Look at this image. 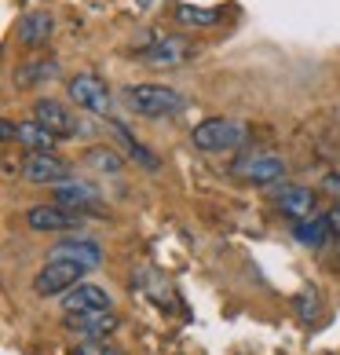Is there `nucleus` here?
Wrapping results in <instances>:
<instances>
[{
    "label": "nucleus",
    "instance_id": "obj_12",
    "mask_svg": "<svg viewBox=\"0 0 340 355\" xmlns=\"http://www.w3.org/2000/svg\"><path fill=\"white\" fill-rule=\"evenodd\" d=\"M117 322L110 311H91V315H66V330L77 334L81 340H107L114 330H117Z\"/></svg>",
    "mask_w": 340,
    "mask_h": 355
},
{
    "label": "nucleus",
    "instance_id": "obj_24",
    "mask_svg": "<svg viewBox=\"0 0 340 355\" xmlns=\"http://www.w3.org/2000/svg\"><path fill=\"white\" fill-rule=\"evenodd\" d=\"M158 0H136V8H154Z\"/></svg>",
    "mask_w": 340,
    "mask_h": 355
},
{
    "label": "nucleus",
    "instance_id": "obj_16",
    "mask_svg": "<svg viewBox=\"0 0 340 355\" xmlns=\"http://www.w3.org/2000/svg\"><path fill=\"white\" fill-rule=\"evenodd\" d=\"M55 202L81 213V209H96L99 205V191L88 187V183H81V180H70V183H59L55 187Z\"/></svg>",
    "mask_w": 340,
    "mask_h": 355
},
{
    "label": "nucleus",
    "instance_id": "obj_13",
    "mask_svg": "<svg viewBox=\"0 0 340 355\" xmlns=\"http://www.w3.org/2000/svg\"><path fill=\"white\" fill-rule=\"evenodd\" d=\"M51 33H55V19H51L48 11H26V15L15 22V37H19V44H26V48L48 44Z\"/></svg>",
    "mask_w": 340,
    "mask_h": 355
},
{
    "label": "nucleus",
    "instance_id": "obj_8",
    "mask_svg": "<svg viewBox=\"0 0 340 355\" xmlns=\"http://www.w3.org/2000/svg\"><path fill=\"white\" fill-rule=\"evenodd\" d=\"M110 308H114L110 289H102L96 282H81L70 293H62V311L66 315H91V311H110Z\"/></svg>",
    "mask_w": 340,
    "mask_h": 355
},
{
    "label": "nucleus",
    "instance_id": "obj_10",
    "mask_svg": "<svg viewBox=\"0 0 340 355\" xmlns=\"http://www.w3.org/2000/svg\"><path fill=\"white\" fill-rule=\"evenodd\" d=\"M234 176L249 180V183H274L285 176V162L274 154H249L234 165Z\"/></svg>",
    "mask_w": 340,
    "mask_h": 355
},
{
    "label": "nucleus",
    "instance_id": "obj_20",
    "mask_svg": "<svg viewBox=\"0 0 340 355\" xmlns=\"http://www.w3.org/2000/svg\"><path fill=\"white\" fill-rule=\"evenodd\" d=\"M84 157H88L91 168H99V173H121V165H125L114 147H91Z\"/></svg>",
    "mask_w": 340,
    "mask_h": 355
},
{
    "label": "nucleus",
    "instance_id": "obj_1",
    "mask_svg": "<svg viewBox=\"0 0 340 355\" xmlns=\"http://www.w3.org/2000/svg\"><path fill=\"white\" fill-rule=\"evenodd\" d=\"M125 107L136 117H176L187 110V96L168 85H132L125 88Z\"/></svg>",
    "mask_w": 340,
    "mask_h": 355
},
{
    "label": "nucleus",
    "instance_id": "obj_5",
    "mask_svg": "<svg viewBox=\"0 0 340 355\" xmlns=\"http://www.w3.org/2000/svg\"><path fill=\"white\" fill-rule=\"evenodd\" d=\"M33 117L48 128V132H55L59 139H77V136L84 132V125L77 121V117L62 107L59 99H48V96H41V99L33 103Z\"/></svg>",
    "mask_w": 340,
    "mask_h": 355
},
{
    "label": "nucleus",
    "instance_id": "obj_21",
    "mask_svg": "<svg viewBox=\"0 0 340 355\" xmlns=\"http://www.w3.org/2000/svg\"><path fill=\"white\" fill-rule=\"evenodd\" d=\"M59 77V62H33L30 70L19 73V85H41V81H51Z\"/></svg>",
    "mask_w": 340,
    "mask_h": 355
},
{
    "label": "nucleus",
    "instance_id": "obj_9",
    "mask_svg": "<svg viewBox=\"0 0 340 355\" xmlns=\"http://www.w3.org/2000/svg\"><path fill=\"white\" fill-rule=\"evenodd\" d=\"M48 260H70V264H81L88 271H96L102 264V245L91 239H62L51 245Z\"/></svg>",
    "mask_w": 340,
    "mask_h": 355
},
{
    "label": "nucleus",
    "instance_id": "obj_19",
    "mask_svg": "<svg viewBox=\"0 0 340 355\" xmlns=\"http://www.w3.org/2000/svg\"><path fill=\"white\" fill-rule=\"evenodd\" d=\"M176 19L183 26H213L220 15L213 8H198V4H176Z\"/></svg>",
    "mask_w": 340,
    "mask_h": 355
},
{
    "label": "nucleus",
    "instance_id": "obj_3",
    "mask_svg": "<svg viewBox=\"0 0 340 355\" xmlns=\"http://www.w3.org/2000/svg\"><path fill=\"white\" fill-rule=\"evenodd\" d=\"M84 275H88V268H81V264L48 260V264L33 275V289H37V297H62V293H70L73 286H81Z\"/></svg>",
    "mask_w": 340,
    "mask_h": 355
},
{
    "label": "nucleus",
    "instance_id": "obj_17",
    "mask_svg": "<svg viewBox=\"0 0 340 355\" xmlns=\"http://www.w3.org/2000/svg\"><path fill=\"white\" fill-rule=\"evenodd\" d=\"M330 220L325 216H304V220H293V239L300 245H307V249H319L325 245V239H330Z\"/></svg>",
    "mask_w": 340,
    "mask_h": 355
},
{
    "label": "nucleus",
    "instance_id": "obj_22",
    "mask_svg": "<svg viewBox=\"0 0 340 355\" xmlns=\"http://www.w3.org/2000/svg\"><path fill=\"white\" fill-rule=\"evenodd\" d=\"M296 311H300V319H304V322L315 319V315H319V293H315V289L296 297Z\"/></svg>",
    "mask_w": 340,
    "mask_h": 355
},
{
    "label": "nucleus",
    "instance_id": "obj_4",
    "mask_svg": "<svg viewBox=\"0 0 340 355\" xmlns=\"http://www.w3.org/2000/svg\"><path fill=\"white\" fill-rule=\"evenodd\" d=\"M26 223L41 234H62V231H77L84 223V216L77 213V209L51 202V205H30L26 209Z\"/></svg>",
    "mask_w": 340,
    "mask_h": 355
},
{
    "label": "nucleus",
    "instance_id": "obj_6",
    "mask_svg": "<svg viewBox=\"0 0 340 355\" xmlns=\"http://www.w3.org/2000/svg\"><path fill=\"white\" fill-rule=\"evenodd\" d=\"M22 180L33 187H59V183H70V165L59 162L55 154H30L22 162Z\"/></svg>",
    "mask_w": 340,
    "mask_h": 355
},
{
    "label": "nucleus",
    "instance_id": "obj_11",
    "mask_svg": "<svg viewBox=\"0 0 340 355\" xmlns=\"http://www.w3.org/2000/svg\"><path fill=\"white\" fill-rule=\"evenodd\" d=\"M190 55H194V48L187 41H176V37H161V41H154L150 48L139 51V59L147 67H183Z\"/></svg>",
    "mask_w": 340,
    "mask_h": 355
},
{
    "label": "nucleus",
    "instance_id": "obj_15",
    "mask_svg": "<svg viewBox=\"0 0 340 355\" xmlns=\"http://www.w3.org/2000/svg\"><path fill=\"white\" fill-rule=\"evenodd\" d=\"M15 139H19V147L30 150V154H51V150H55V143H59V136L48 132L37 117H30V121L19 125V136Z\"/></svg>",
    "mask_w": 340,
    "mask_h": 355
},
{
    "label": "nucleus",
    "instance_id": "obj_7",
    "mask_svg": "<svg viewBox=\"0 0 340 355\" xmlns=\"http://www.w3.org/2000/svg\"><path fill=\"white\" fill-rule=\"evenodd\" d=\"M70 99L77 103V107H84V110H91V114H110V88L99 81L96 73H77V77H70Z\"/></svg>",
    "mask_w": 340,
    "mask_h": 355
},
{
    "label": "nucleus",
    "instance_id": "obj_23",
    "mask_svg": "<svg viewBox=\"0 0 340 355\" xmlns=\"http://www.w3.org/2000/svg\"><path fill=\"white\" fill-rule=\"evenodd\" d=\"M73 355H125L121 348H110L107 340H84L81 348H77Z\"/></svg>",
    "mask_w": 340,
    "mask_h": 355
},
{
    "label": "nucleus",
    "instance_id": "obj_18",
    "mask_svg": "<svg viewBox=\"0 0 340 355\" xmlns=\"http://www.w3.org/2000/svg\"><path fill=\"white\" fill-rule=\"evenodd\" d=\"M114 132H117V136H121V139H125V147H128V154H132V162H139L143 168H150V173H154V168H158V165H161V162H158V157H154V154H150L147 147H143V143H139V139H132V136H128V128H125L121 121H114Z\"/></svg>",
    "mask_w": 340,
    "mask_h": 355
},
{
    "label": "nucleus",
    "instance_id": "obj_14",
    "mask_svg": "<svg viewBox=\"0 0 340 355\" xmlns=\"http://www.w3.org/2000/svg\"><path fill=\"white\" fill-rule=\"evenodd\" d=\"M278 205H282V213L293 216V220L315 216V191H311V187H293V183H282Z\"/></svg>",
    "mask_w": 340,
    "mask_h": 355
},
{
    "label": "nucleus",
    "instance_id": "obj_2",
    "mask_svg": "<svg viewBox=\"0 0 340 355\" xmlns=\"http://www.w3.org/2000/svg\"><path fill=\"white\" fill-rule=\"evenodd\" d=\"M194 147L205 154H220V150H238L245 143V125L234 121V117H208V121L194 125Z\"/></svg>",
    "mask_w": 340,
    "mask_h": 355
}]
</instances>
